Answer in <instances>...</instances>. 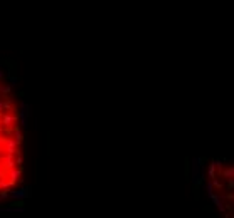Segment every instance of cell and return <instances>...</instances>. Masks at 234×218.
<instances>
[{
    "label": "cell",
    "instance_id": "cell-7",
    "mask_svg": "<svg viewBox=\"0 0 234 218\" xmlns=\"http://www.w3.org/2000/svg\"><path fill=\"white\" fill-rule=\"evenodd\" d=\"M222 175H224L226 178H233V176H234V166L227 168V170H222Z\"/></svg>",
    "mask_w": 234,
    "mask_h": 218
},
{
    "label": "cell",
    "instance_id": "cell-8",
    "mask_svg": "<svg viewBox=\"0 0 234 218\" xmlns=\"http://www.w3.org/2000/svg\"><path fill=\"white\" fill-rule=\"evenodd\" d=\"M212 190H214V186H212V183H211V180H209V181L206 183V191H207L209 198H211V196L214 195V191H212Z\"/></svg>",
    "mask_w": 234,
    "mask_h": 218
},
{
    "label": "cell",
    "instance_id": "cell-4",
    "mask_svg": "<svg viewBox=\"0 0 234 218\" xmlns=\"http://www.w3.org/2000/svg\"><path fill=\"white\" fill-rule=\"evenodd\" d=\"M0 212H10V213H24L26 206H0Z\"/></svg>",
    "mask_w": 234,
    "mask_h": 218
},
{
    "label": "cell",
    "instance_id": "cell-1",
    "mask_svg": "<svg viewBox=\"0 0 234 218\" xmlns=\"http://www.w3.org/2000/svg\"><path fill=\"white\" fill-rule=\"evenodd\" d=\"M202 158H195V160H192V185H195L197 186L199 183L204 180V175H202Z\"/></svg>",
    "mask_w": 234,
    "mask_h": 218
},
{
    "label": "cell",
    "instance_id": "cell-2",
    "mask_svg": "<svg viewBox=\"0 0 234 218\" xmlns=\"http://www.w3.org/2000/svg\"><path fill=\"white\" fill-rule=\"evenodd\" d=\"M32 195V188L31 186H26V188H20V190H15V191H9V198L12 200H26Z\"/></svg>",
    "mask_w": 234,
    "mask_h": 218
},
{
    "label": "cell",
    "instance_id": "cell-6",
    "mask_svg": "<svg viewBox=\"0 0 234 218\" xmlns=\"http://www.w3.org/2000/svg\"><path fill=\"white\" fill-rule=\"evenodd\" d=\"M212 163H214V166H216V171L221 175V173H222V161L221 160H212Z\"/></svg>",
    "mask_w": 234,
    "mask_h": 218
},
{
    "label": "cell",
    "instance_id": "cell-9",
    "mask_svg": "<svg viewBox=\"0 0 234 218\" xmlns=\"http://www.w3.org/2000/svg\"><path fill=\"white\" fill-rule=\"evenodd\" d=\"M5 198H9V191L0 193V201H2V200H5Z\"/></svg>",
    "mask_w": 234,
    "mask_h": 218
},
{
    "label": "cell",
    "instance_id": "cell-5",
    "mask_svg": "<svg viewBox=\"0 0 234 218\" xmlns=\"http://www.w3.org/2000/svg\"><path fill=\"white\" fill-rule=\"evenodd\" d=\"M207 176H209V180H214V178H216V166H214V163H211V165H209Z\"/></svg>",
    "mask_w": 234,
    "mask_h": 218
},
{
    "label": "cell",
    "instance_id": "cell-3",
    "mask_svg": "<svg viewBox=\"0 0 234 218\" xmlns=\"http://www.w3.org/2000/svg\"><path fill=\"white\" fill-rule=\"evenodd\" d=\"M222 198H224L222 195H212V196H211V200H212L214 205L219 208V212H221V213L226 212V206H224V203H222Z\"/></svg>",
    "mask_w": 234,
    "mask_h": 218
},
{
    "label": "cell",
    "instance_id": "cell-10",
    "mask_svg": "<svg viewBox=\"0 0 234 218\" xmlns=\"http://www.w3.org/2000/svg\"><path fill=\"white\" fill-rule=\"evenodd\" d=\"M227 186L231 188V190H233V188H234V180H233V178H229V181H227Z\"/></svg>",
    "mask_w": 234,
    "mask_h": 218
}]
</instances>
